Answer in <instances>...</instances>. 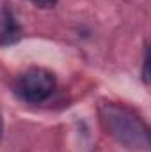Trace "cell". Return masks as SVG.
<instances>
[{
	"label": "cell",
	"instance_id": "obj_1",
	"mask_svg": "<svg viewBox=\"0 0 151 152\" xmlns=\"http://www.w3.org/2000/svg\"><path fill=\"white\" fill-rule=\"evenodd\" d=\"M100 117L107 131L121 145L133 151L150 149V129L132 110L115 103H103L100 106Z\"/></svg>",
	"mask_w": 151,
	"mask_h": 152
},
{
	"label": "cell",
	"instance_id": "obj_2",
	"mask_svg": "<svg viewBox=\"0 0 151 152\" xmlns=\"http://www.w3.org/2000/svg\"><path fill=\"white\" fill-rule=\"evenodd\" d=\"M53 90H55V76L43 67H30L18 78L14 85L16 96L32 104L44 103L53 94Z\"/></svg>",
	"mask_w": 151,
	"mask_h": 152
},
{
	"label": "cell",
	"instance_id": "obj_3",
	"mask_svg": "<svg viewBox=\"0 0 151 152\" xmlns=\"http://www.w3.org/2000/svg\"><path fill=\"white\" fill-rule=\"evenodd\" d=\"M21 37V28L9 9L2 11L0 18V44H14Z\"/></svg>",
	"mask_w": 151,
	"mask_h": 152
},
{
	"label": "cell",
	"instance_id": "obj_4",
	"mask_svg": "<svg viewBox=\"0 0 151 152\" xmlns=\"http://www.w3.org/2000/svg\"><path fill=\"white\" fill-rule=\"evenodd\" d=\"M34 5L38 7H43V9H48V7H53L57 4V0H30Z\"/></svg>",
	"mask_w": 151,
	"mask_h": 152
},
{
	"label": "cell",
	"instance_id": "obj_5",
	"mask_svg": "<svg viewBox=\"0 0 151 152\" xmlns=\"http://www.w3.org/2000/svg\"><path fill=\"white\" fill-rule=\"evenodd\" d=\"M144 81H148V53L144 57Z\"/></svg>",
	"mask_w": 151,
	"mask_h": 152
},
{
	"label": "cell",
	"instance_id": "obj_6",
	"mask_svg": "<svg viewBox=\"0 0 151 152\" xmlns=\"http://www.w3.org/2000/svg\"><path fill=\"white\" fill-rule=\"evenodd\" d=\"M2 133H4V126H2V118H0V138H2Z\"/></svg>",
	"mask_w": 151,
	"mask_h": 152
}]
</instances>
